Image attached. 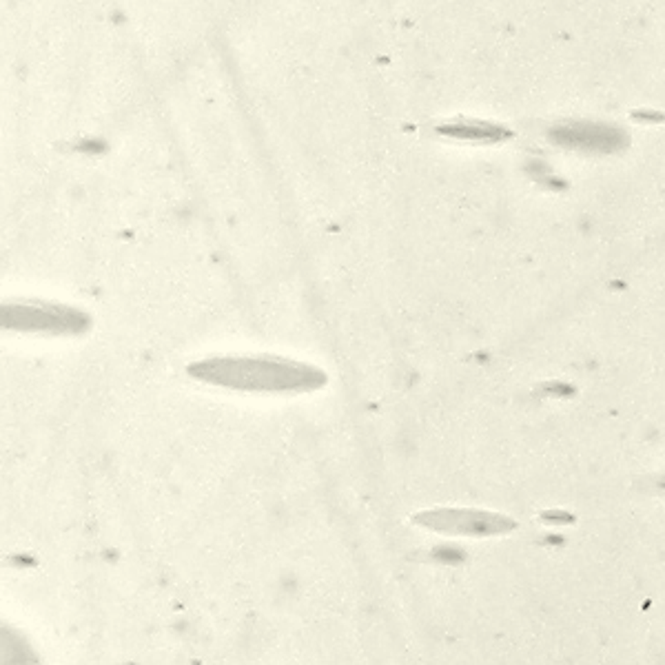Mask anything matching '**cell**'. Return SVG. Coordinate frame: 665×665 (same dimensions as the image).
Masks as SVG:
<instances>
[{
    "label": "cell",
    "instance_id": "4",
    "mask_svg": "<svg viewBox=\"0 0 665 665\" xmlns=\"http://www.w3.org/2000/svg\"><path fill=\"white\" fill-rule=\"evenodd\" d=\"M446 136H459V138H473V140H499L506 138L508 133H502L497 127H490L486 122H453L444 127Z\"/></svg>",
    "mask_w": 665,
    "mask_h": 665
},
{
    "label": "cell",
    "instance_id": "1",
    "mask_svg": "<svg viewBox=\"0 0 665 665\" xmlns=\"http://www.w3.org/2000/svg\"><path fill=\"white\" fill-rule=\"evenodd\" d=\"M189 373L207 384L255 393H308L326 384L318 366L273 357H211L189 366Z\"/></svg>",
    "mask_w": 665,
    "mask_h": 665
},
{
    "label": "cell",
    "instance_id": "3",
    "mask_svg": "<svg viewBox=\"0 0 665 665\" xmlns=\"http://www.w3.org/2000/svg\"><path fill=\"white\" fill-rule=\"evenodd\" d=\"M0 326L21 328V330H71L82 326L80 313L71 308H58L52 304H0Z\"/></svg>",
    "mask_w": 665,
    "mask_h": 665
},
{
    "label": "cell",
    "instance_id": "5",
    "mask_svg": "<svg viewBox=\"0 0 665 665\" xmlns=\"http://www.w3.org/2000/svg\"><path fill=\"white\" fill-rule=\"evenodd\" d=\"M23 652L25 647L18 645V639L0 628V665H23Z\"/></svg>",
    "mask_w": 665,
    "mask_h": 665
},
{
    "label": "cell",
    "instance_id": "2",
    "mask_svg": "<svg viewBox=\"0 0 665 665\" xmlns=\"http://www.w3.org/2000/svg\"><path fill=\"white\" fill-rule=\"evenodd\" d=\"M550 140L559 146L577 149L592 154H614L628 144V133L608 122H584L570 120L550 129Z\"/></svg>",
    "mask_w": 665,
    "mask_h": 665
}]
</instances>
